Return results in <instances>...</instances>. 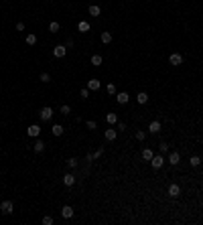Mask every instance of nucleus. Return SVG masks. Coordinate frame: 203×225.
Listing matches in <instances>:
<instances>
[{
	"mask_svg": "<svg viewBox=\"0 0 203 225\" xmlns=\"http://www.w3.org/2000/svg\"><path fill=\"white\" fill-rule=\"evenodd\" d=\"M150 164H152V168H160L164 164V156L163 154H155V156L150 158Z\"/></svg>",
	"mask_w": 203,
	"mask_h": 225,
	"instance_id": "1",
	"label": "nucleus"
},
{
	"mask_svg": "<svg viewBox=\"0 0 203 225\" xmlns=\"http://www.w3.org/2000/svg\"><path fill=\"white\" fill-rule=\"evenodd\" d=\"M53 55L57 59H63L65 55H67V47H65V45H57V47L53 49Z\"/></svg>",
	"mask_w": 203,
	"mask_h": 225,
	"instance_id": "2",
	"label": "nucleus"
},
{
	"mask_svg": "<svg viewBox=\"0 0 203 225\" xmlns=\"http://www.w3.org/2000/svg\"><path fill=\"white\" fill-rule=\"evenodd\" d=\"M12 209H14L12 201H2V205H0V211H2L4 215H10V213H12Z\"/></svg>",
	"mask_w": 203,
	"mask_h": 225,
	"instance_id": "3",
	"label": "nucleus"
},
{
	"mask_svg": "<svg viewBox=\"0 0 203 225\" xmlns=\"http://www.w3.org/2000/svg\"><path fill=\"white\" fill-rule=\"evenodd\" d=\"M39 116H41V120L49 122V120L53 118V108H49V106H47V108H43V110H41V114H39Z\"/></svg>",
	"mask_w": 203,
	"mask_h": 225,
	"instance_id": "4",
	"label": "nucleus"
},
{
	"mask_svg": "<svg viewBox=\"0 0 203 225\" xmlns=\"http://www.w3.org/2000/svg\"><path fill=\"white\" fill-rule=\"evenodd\" d=\"M27 134H29L31 138H39V134H41V126H37V124L29 126V128H27Z\"/></svg>",
	"mask_w": 203,
	"mask_h": 225,
	"instance_id": "5",
	"label": "nucleus"
},
{
	"mask_svg": "<svg viewBox=\"0 0 203 225\" xmlns=\"http://www.w3.org/2000/svg\"><path fill=\"white\" fill-rule=\"evenodd\" d=\"M167 193H169V197H173V199H177V197L181 195V187H179V185H169V189H167Z\"/></svg>",
	"mask_w": 203,
	"mask_h": 225,
	"instance_id": "6",
	"label": "nucleus"
},
{
	"mask_svg": "<svg viewBox=\"0 0 203 225\" xmlns=\"http://www.w3.org/2000/svg\"><path fill=\"white\" fill-rule=\"evenodd\" d=\"M169 63H171V65H175V67H177V65H181V63H183V55L173 53V55L169 57Z\"/></svg>",
	"mask_w": 203,
	"mask_h": 225,
	"instance_id": "7",
	"label": "nucleus"
},
{
	"mask_svg": "<svg viewBox=\"0 0 203 225\" xmlns=\"http://www.w3.org/2000/svg\"><path fill=\"white\" fill-rule=\"evenodd\" d=\"M61 217H63V219H71V217H73V207L65 205V207L61 209Z\"/></svg>",
	"mask_w": 203,
	"mask_h": 225,
	"instance_id": "8",
	"label": "nucleus"
},
{
	"mask_svg": "<svg viewBox=\"0 0 203 225\" xmlns=\"http://www.w3.org/2000/svg\"><path fill=\"white\" fill-rule=\"evenodd\" d=\"M179 162H181V154H179V152H171V154H169V164H173V167H175V164H179Z\"/></svg>",
	"mask_w": 203,
	"mask_h": 225,
	"instance_id": "9",
	"label": "nucleus"
},
{
	"mask_svg": "<svg viewBox=\"0 0 203 225\" xmlns=\"http://www.w3.org/2000/svg\"><path fill=\"white\" fill-rule=\"evenodd\" d=\"M100 79H89V81H87V89H89V91H96V89H100Z\"/></svg>",
	"mask_w": 203,
	"mask_h": 225,
	"instance_id": "10",
	"label": "nucleus"
},
{
	"mask_svg": "<svg viewBox=\"0 0 203 225\" xmlns=\"http://www.w3.org/2000/svg\"><path fill=\"white\" fill-rule=\"evenodd\" d=\"M63 185H65V187H73V185H75V176L67 172V175L63 176Z\"/></svg>",
	"mask_w": 203,
	"mask_h": 225,
	"instance_id": "11",
	"label": "nucleus"
},
{
	"mask_svg": "<svg viewBox=\"0 0 203 225\" xmlns=\"http://www.w3.org/2000/svg\"><path fill=\"white\" fill-rule=\"evenodd\" d=\"M148 130H150V132H152V134L160 132V122H159V120H152V122L148 124Z\"/></svg>",
	"mask_w": 203,
	"mask_h": 225,
	"instance_id": "12",
	"label": "nucleus"
},
{
	"mask_svg": "<svg viewBox=\"0 0 203 225\" xmlns=\"http://www.w3.org/2000/svg\"><path fill=\"white\" fill-rule=\"evenodd\" d=\"M116 99H118V103H128V99H130V95H128V93L126 91H120L116 95Z\"/></svg>",
	"mask_w": 203,
	"mask_h": 225,
	"instance_id": "13",
	"label": "nucleus"
},
{
	"mask_svg": "<svg viewBox=\"0 0 203 225\" xmlns=\"http://www.w3.org/2000/svg\"><path fill=\"white\" fill-rule=\"evenodd\" d=\"M104 136H106V140H116L118 132L114 130V128H110V130H106V132H104Z\"/></svg>",
	"mask_w": 203,
	"mask_h": 225,
	"instance_id": "14",
	"label": "nucleus"
},
{
	"mask_svg": "<svg viewBox=\"0 0 203 225\" xmlns=\"http://www.w3.org/2000/svg\"><path fill=\"white\" fill-rule=\"evenodd\" d=\"M136 102H138V103H146V102H148V93H146V91H140L138 95H136Z\"/></svg>",
	"mask_w": 203,
	"mask_h": 225,
	"instance_id": "15",
	"label": "nucleus"
},
{
	"mask_svg": "<svg viewBox=\"0 0 203 225\" xmlns=\"http://www.w3.org/2000/svg\"><path fill=\"white\" fill-rule=\"evenodd\" d=\"M33 150H35V152H43V150H45V142H43V140H39V138H37V142H35V146H33Z\"/></svg>",
	"mask_w": 203,
	"mask_h": 225,
	"instance_id": "16",
	"label": "nucleus"
},
{
	"mask_svg": "<svg viewBox=\"0 0 203 225\" xmlns=\"http://www.w3.org/2000/svg\"><path fill=\"white\" fill-rule=\"evenodd\" d=\"M152 156H155V152H152V148H144V150H142V158H144V160H150Z\"/></svg>",
	"mask_w": 203,
	"mask_h": 225,
	"instance_id": "17",
	"label": "nucleus"
},
{
	"mask_svg": "<svg viewBox=\"0 0 203 225\" xmlns=\"http://www.w3.org/2000/svg\"><path fill=\"white\" fill-rule=\"evenodd\" d=\"M77 29H79V33H87V30L92 29V26H89V22H85V20H81V22H79V25H77Z\"/></svg>",
	"mask_w": 203,
	"mask_h": 225,
	"instance_id": "18",
	"label": "nucleus"
},
{
	"mask_svg": "<svg viewBox=\"0 0 203 225\" xmlns=\"http://www.w3.org/2000/svg\"><path fill=\"white\" fill-rule=\"evenodd\" d=\"M106 122L108 124H118V114H108V116H106Z\"/></svg>",
	"mask_w": 203,
	"mask_h": 225,
	"instance_id": "19",
	"label": "nucleus"
},
{
	"mask_svg": "<svg viewBox=\"0 0 203 225\" xmlns=\"http://www.w3.org/2000/svg\"><path fill=\"white\" fill-rule=\"evenodd\" d=\"M63 134V126L61 124H53V136H61Z\"/></svg>",
	"mask_w": 203,
	"mask_h": 225,
	"instance_id": "20",
	"label": "nucleus"
},
{
	"mask_svg": "<svg viewBox=\"0 0 203 225\" xmlns=\"http://www.w3.org/2000/svg\"><path fill=\"white\" fill-rule=\"evenodd\" d=\"M59 29H61V25H59V22H49V30H51V33H59Z\"/></svg>",
	"mask_w": 203,
	"mask_h": 225,
	"instance_id": "21",
	"label": "nucleus"
},
{
	"mask_svg": "<svg viewBox=\"0 0 203 225\" xmlns=\"http://www.w3.org/2000/svg\"><path fill=\"white\" fill-rule=\"evenodd\" d=\"M102 43H104V45H110L112 43V34L110 33H102Z\"/></svg>",
	"mask_w": 203,
	"mask_h": 225,
	"instance_id": "22",
	"label": "nucleus"
},
{
	"mask_svg": "<svg viewBox=\"0 0 203 225\" xmlns=\"http://www.w3.org/2000/svg\"><path fill=\"white\" fill-rule=\"evenodd\" d=\"M100 12H102V10H100V6H96V4H92V6H89V14H92V16H100Z\"/></svg>",
	"mask_w": 203,
	"mask_h": 225,
	"instance_id": "23",
	"label": "nucleus"
},
{
	"mask_svg": "<svg viewBox=\"0 0 203 225\" xmlns=\"http://www.w3.org/2000/svg\"><path fill=\"white\" fill-rule=\"evenodd\" d=\"M92 65H93V67H100V65H102V55H93V57H92Z\"/></svg>",
	"mask_w": 203,
	"mask_h": 225,
	"instance_id": "24",
	"label": "nucleus"
},
{
	"mask_svg": "<svg viewBox=\"0 0 203 225\" xmlns=\"http://www.w3.org/2000/svg\"><path fill=\"white\" fill-rule=\"evenodd\" d=\"M35 43H37V34H33V33L27 34V45H35Z\"/></svg>",
	"mask_w": 203,
	"mask_h": 225,
	"instance_id": "25",
	"label": "nucleus"
},
{
	"mask_svg": "<svg viewBox=\"0 0 203 225\" xmlns=\"http://www.w3.org/2000/svg\"><path fill=\"white\" fill-rule=\"evenodd\" d=\"M189 164H191V167H199V164H201V158H199V156H191Z\"/></svg>",
	"mask_w": 203,
	"mask_h": 225,
	"instance_id": "26",
	"label": "nucleus"
},
{
	"mask_svg": "<svg viewBox=\"0 0 203 225\" xmlns=\"http://www.w3.org/2000/svg\"><path fill=\"white\" fill-rule=\"evenodd\" d=\"M106 91L110 93V95H116V85L114 83H108V87H106Z\"/></svg>",
	"mask_w": 203,
	"mask_h": 225,
	"instance_id": "27",
	"label": "nucleus"
},
{
	"mask_svg": "<svg viewBox=\"0 0 203 225\" xmlns=\"http://www.w3.org/2000/svg\"><path fill=\"white\" fill-rule=\"evenodd\" d=\"M41 81H43V83H49V81H51V75H49V73H41Z\"/></svg>",
	"mask_w": 203,
	"mask_h": 225,
	"instance_id": "28",
	"label": "nucleus"
},
{
	"mask_svg": "<svg viewBox=\"0 0 203 225\" xmlns=\"http://www.w3.org/2000/svg\"><path fill=\"white\" fill-rule=\"evenodd\" d=\"M144 138H146V132H142V130H138V132H136V140H138V142H142Z\"/></svg>",
	"mask_w": 203,
	"mask_h": 225,
	"instance_id": "29",
	"label": "nucleus"
},
{
	"mask_svg": "<svg viewBox=\"0 0 203 225\" xmlns=\"http://www.w3.org/2000/svg\"><path fill=\"white\" fill-rule=\"evenodd\" d=\"M67 167L69 168H75V167H77V158H69V160H67Z\"/></svg>",
	"mask_w": 203,
	"mask_h": 225,
	"instance_id": "30",
	"label": "nucleus"
},
{
	"mask_svg": "<svg viewBox=\"0 0 203 225\" xmlns=\"http://www.w3.org/2000/svg\"><path fill=\"white\" fill-rule=\"evenodd\" d=\"M79 95H81L83 99H85V98H89V89H87V87H83L81 91H79Z\"/></svg>",
	"mask_w": 203,
	"mask_h": 225,
	"instance_id": "31",
	"label": "nucleus"
},
{
	"mask_svg": "<svg viewBox=\"0 0 203 225\" xmlns=\"http://www.w3.org/2000/svg\"><path fill=\"white\" fill-rule=\"evenodd\" d=\"M85 126L89 128V130H96V126H97V124L93 122V120H87V122H85Z\"/></svg>",
	"mask_w": 203,
	"mask_h": 225,
	"instance_id": "32",
	"label": "nucleus"
},
{
	"mask_svg": "<svg viewBox=\"0 0 203 225\" xmlns=\"http://www.w3.org/2000/svg\"><path fill=\"white\" fill-rule=\"evenodd\" d=\"M61 114L69 116V114H71V108H69V106H61Z\"/></svg>",
	"mask_w": 203,
	"mask_h": 225,
	"instance_id": "33",
	"label": "nucleus"
},
{
	"mask_svg": "<svg viewBox=\"0 0 203 225\" xmlns=\"http://www.w3.org/2000/svg\"><path fill=\"white\" fill-rule=\"evenodd\" d=\"M43 225H53V217H43Z\"/></svg>",
	"mask_w": 203,
	"mask_h": 225,
	"instance_id": "34",
	"label": "nucleus"
},
{
	"mask_svg": "<svg viewBox=\"0 0 203 225\" xmlns=\"http://www.w3.org/2000/svg\"><path fill=\"white\" fill-rule=\"evenodd\" d=\"M167 148H169V146H167V142H160V152H163V154L167 152Z\"/></svg>",
	"mask_w": 203,
	"mask_h": 225,
	"instance_id": "35",
	"label": "nucleus"
},
{
	"mask_svg": "<svg viewBox=\"0 0 203 225\" xmlns=\"http://www.w3.org/2000/svg\"><path fill=\"white\" fill-rule=\"evenodd\" d=\"M16 30H24V22H16Z\"/></svg>",
	"mask_w": 203,
	"mask_h": 225,
	"instance_id": "36",
	"label": "nucleus"
},
{
	"mask_svg": "<svg viewBox=\"0 0 203 225\" xmlns=\"http://www.w3.org/2000/svg\"><path fill=\"white\" fill-rule=\"evenodd\" d=\"M65 47H67V49H71V47H73V39H69L67 43H65Z\"/></svg>",
	"mask_w": 203,
	"mask_h": 225,
	"instance_id": "37",
	"label": "nucleus"
},
{
	"mask_svg": "<svg viewBox=\"0 0 203 225\" xmlns=\"http://www.w3.org/2000/svg\"><path fill=\"white\" fill-rule=\"evenodd\" d=\"M118 130H126V124L124 122H118Z\"/></svg>",
	"mask_w": 203,
	"mask_h": 225,
	"instance_id": "38",
	"label": "nucleus"
}]
</instances>
